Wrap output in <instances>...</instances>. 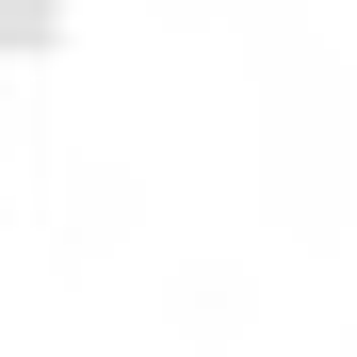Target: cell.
I'll return each mask as SVG.
<instances>
[{
	"label": "cell",
	"instance_id": "obj_1",
	"mask_svg": "<svg viewBox=\"0 0 357 357\" xmlns=\"http://www.w3.org/2000/svg\"><path fill=\"white\" fill-rule=\"evenodd\" d=\"M66 33V0H0V49H49Z\"/></svg>",
	"mask_w": 357,
	"mask_h": 357
}]
</instances>
